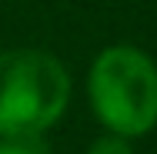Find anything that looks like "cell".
<instances>
[{
	"label": "cell",
	"mask_w": 157,
	"mask_h": 154,
	"mask_svg": "<svg viewBox=\"0 0 157 154\" xmlns=\"http://www.w3.org/2000/svg\"><path fill=\"white\" fill-rule=\"evenodd\" d=\"M70 77L44 50L0 54V134H44L67 107Z\"/></svg>",
	"instance_id": "obj_1"
},
{
	"label": "cell",
	"mask_w": 157,
	"mask_h": 154,
	"mask_svg": "<svg viewBox=\"0 0 157 154\" xmlns=\"http://www.w3.org/2000/svg\"><path fill=\"white\" fill-rule=\"evenodd\" d=\"M90 101L110 134H147L157 124L154 61L137 47H107L90 67Z\"/></svg>",
	"instance_id": "obj_2"
},
{
	"label": "cell",
	"mask_w": 157,
	"mask_h": 154,
	"mask_svg": "<svg viewBox=\"0 0 157 154\" xmlns=\"http://www.w3.org/2000/svg\"><path fill=\"white\" fill-rule=\"evenodd\" d=\"M0 154H50L40 134H7L0 141Z\"/></svg>",
	"instance_id": "obj_3"
},
{
	"label": "cell",
	"mask_w": 157,
	"mask_h": 154,
	"mask_svg": "<svg viewBox=\"0 0 157 154\" xmlns=\"http://www.w3.org/2000/svg\"><path fill=\"white\" fill-rule=\"evenodd\" d=\"M87 154H134V151H130V144H127L121 134H107V137L94 141Z\"/></svg>",
	"instance_id": "obj_4"
}]
</instances>
